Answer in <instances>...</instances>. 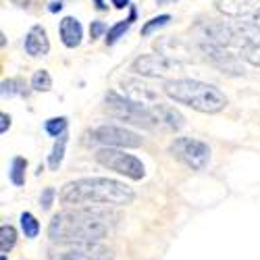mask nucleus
Masks as SVG:
<instances>
[{
	"instance_id": "nucleus-7",
	"label": "nucleus",
	"mask_w": 260,
	"mask_h": 260,
	"mask_svg": "<svg viewBox=\"0 0 260 260\" xmlns=\"http://www.w3.org/2000/svg\"><path fill=\"white\" fill-rule=\"evenodd\" d=\"M90 140L94 144H102L104 148H140L144 140L127 127L117 125H100L90 132Z\"/></svg>"
},
{
	"instance_id": "nucleus-25",
	"label": "nucleus",
	"mask_w": 260,
	"mask_h": 260,
	"mask_svg": "<svg viewBox=\"0 0 260 260\" xmlns=\"http://www.w3.org/2000/svg\"><path fill=\"white\" fill-rule=\"evenodd\" d=\"M17 94H25L23 90V81L21 79H5L3 81V98H11V96H17Z\"/></svg>"
},
{
	"instance_id": "nucleus-4",
	"label": "nucleus",
	"mask_w": 260,
	"mask_h": 260,
	"mask_svg": "<svg viewBox=\"0 0 260 260\" xmlns=\"http://www.w3.org/2000/svg\"><path fill=\"white\" fill-rule=\"evenodd\" d=\"M104 111L125 123H132L144 129H154L152 127V117H150V106H142L138 102H132L129 98L117 94V92H108L104 96Z\"/></svg>"
},
{
	"instance_id": "nucleus-6",
	"label": "nucleus",
	"mask_w": 260,
	"mask_h": 260,
	"mask_svg": "<svg viewBox=\"0 0 260 260\" xmlns=\"http://www.w3.org/2000/svg\"><path fill=\"white\" fill-rule=\"evenodd\" d=\"M169 152L173 158H177L191 171H204L210 162L208 144L193 138H175L169 146Z\"/></svg>"
},
{
	"instance_id": "nucleus-34",
	"label": "nucleus",
	"mask_w": 260,
	"mask_h": 260,
	"mask_svg": "<svg viewBox=\"0 0 260 260\" xmlns=\"http://www.w3.org/2000/svg\"><path fill=\"white\" fill-rule=\"evenodd\" d=\"M252 23H254V25L258 27V31H260V9L254 13V17H252Z\"/></svg>"
},
{
	"instance_id": "nucleus-33",
	"label": "nucleus",
	"mask_w": 260,
	"mask_h": 260,
	"mask_svg": "<svg viewBox=\"0 0 260 260\" xmlns=\"http://www.w3.org/2000/svg\"><path fill=\"white\" fill-rule=\"evenodd\" d=\"M111 3L115 5V9H125V7H129V0H111Z\"/></svg>"
},
{
	"instance_id": "nucleus-28",
	"label": "nucleus",
	"mask_w": 260,
	"mask_h": 260,
	"mask_svg": "<svg viewBox=\"0 0 260 260\" xmlns=\"http://www.w3.org/2000/svg\"><path fill=\"white\" fill-rule=\"evenodd\" d=\"M104 34H108L106 23H102V21H92V23H90V36H92V40L102 38Z\"/></svg>"
},
{
	"instance_id": "nucleus-3",
	"label": "nucleus",
	"mask_w": 260,
	"mask_h": 260,
	"mask_svg": "<svg viewBox=\"0 0 260 260\" xmlns=\"http://www.w3.org/2000/svg\"><path fill=\"white\" fill-rule=\"evenodd\" d=\"M162 92L167 98L175 100L177 104H185L193 111L208 115L221 113L227 106V96L219 88L198 79H171L165 83Z\"/></svg>"
},
{
	"instance_id": "nucleus-29",
	"label": "nucleus",
	"mask_w": 260,
	"mask_h": 260,
	"mask_svg": "<svg viewBox=\"0 0 260 260\" xmlns=\"http://www.w3.org/2000/svg\"><path fill=\"white\" fill-rule=\"evenodd\" d=\"M11 127V117L7 113L0 115V134H7V129Z\"/></svg>"
},
{
	"instance_id": "nucleus-32",
	"label": "nucleus",
	"mask_w": 260,
	"mask_h": 260,
	"mask_svg": "<svg viewBox=\"0 0 260 260\" xmlns=\"http://www.w3.org/2000/svg\"><path fill=\"white\" fill-rule=\"evenodd\" d=\"M11 3L17 5V7H21V9H27L31 5V0H11Z\"/></svg>"
},
{
	"instance_id": "nucleus-27",
	"label": "nucleus",
	"mask_w": 260,
	"mask_h": 260,
	"mask_svg": "<svg viewBox=\"0 0 260 260\" xmlns=\"http://www.w3.org/2000/svg\"><path fill=\"white\" fill-rule=\"evenodd\" d=\"M54 196H56L54 187H46L44 191H42V196H40V206H42V210H50V206H52V202H54Z\"/></svg>"
},
{
	"instance_id": "nucleus-37",
	"label": "nucleus",
	"mask_w": 260,
	"mask_h": 260,
	"mask_svg": "<svg viewBox=\"0 0 260 260\" xmlns=\"http://www.w3.org/2000/svg\"><path fill=\"white\" fill-rule=\"evenodd\" d=\"M0 260H7V254H3V258H0Z\"/></svg>"
},
{
	"instance_id": "nucleus-31",
	"label": "nucleus",
	"mask_w": 260,
	"mask_h": 260,
	"mask_svg": "<svg viewBox=\"0 0 260 260\" xmlns=\"http://www.w3.org/2000/svg\"><path fill=\"white\" fill-rule=\"evenodd\" d=\"M60 9H62V3H60V0H54V3H50V7H48L50 13H56V11H60Z\"/></svg>"
},
{
	"instance_id": "nucleus-8",
	"label": "nucleus",
	"mask_w": 260,
	"mask_h": 260,
	"mask_svg": "<svg viewBox=\"0 0 260 260\" xmlns=\"http://www.w3.org/2000/svg\"><path fill=\"white\" fill-rule=\"evenodd\" d=\"M175 69H179V62L165 54H142L132 62V71L142 77L162 79L169 77Z\"/></svg>"
},
{
	"instance_id": "nucleus-30",
	"label": "nucleus",
	"mask_w": 260,
	"mask_h": 260,
	"mask_svg": "<svg viewBox=\"0 0 260 260\" xmlns=\"http://www.w3.org/2000/svg\"><path fill=\"white\" fill-rule=\"evenodd\" d=\"M60 260H81V254H79L77 250H75V252H67Z\"/></svg>"
},
{
	"instance_id": "nucleus-18",
	"label": "nucleus",
	"mask_w": 260,
	"mask_h": 260,
	"mask_svg": "<svg viewBox=\"0 0 260 260\" xmlns=\"http://www.w3.org/2000/svg\"><path fill=\"white\" fill-rule=\"evenodd\" d=\"M67 142H69V136H67V134H62L60 138H56V142H54V146H52V152H50V156H48V167H50L52 171H56V169L60 167V162H62V158H64V148H67Z\"/></svg>"
},
{
	"instance_id": "nucleus-14",
	"label": "nucleus",
	"mask_w": 260,
	"mask_h": 260,
	"mask_svg": "<svg viewBox=\"0 0 260 260\" xmlns=\"http://www.w3.org/2000/svg\"><path fill=\"white\" fill-rule=\"evenodd\" d=\"M58 34H60V42L67 48H77L81 44V38H83V29L81 23L75 17H64L58 25Z\"/></svg>"
},
{
	"instance_id": "nucleus-22",
	"label": "nucleus",
	"mask_w": 260,
	"mask_h": 260,
	"mask_svg": "<svg viewBox=\"0 0 260 260\" xmlns=\"http://www.w3.org/2000/svg\"><path fill=\"white\" fill-rule=\"evenodd\" d=\"M67 127H69L67 117H52V119H48L44 123L46 134L52 136V138H60L62 134H67Z\"/></svg>"
},
{
	"instance_id": "nucleus-23",
	"label": "nucleus",
	"mask_w": 260,
	"mask_h": 260,
	"mask_svg": "<svg viewBox=\"0 0 260 260\" xmlns=\"http://www.w3.org/2000/svg\"><path fill=\"white\" fill-rule=\"evenodd\" d=\"M31 88H34L36 92H48V90L52 88V77H50V73H48L46 69H38V71L34 73V77H31Z\"/></svg>"
},
{
	"instance_id": "nucleus-19",
	"label": "nucleus",
	"mask_w": 260,
	"mask_h": 260,
	"mask_svg": "<svg viewBox=\"0 0 260 260\" xmlns=\"http://www.w3.org/2000/svg\"><path fill=\"white\" fill-rule=\"evenodd\" d=\"M25 169H27V160L21 158V156H15L11 160V171H9V177H11V183L21 187L25 183Z\"/></svg>"
},
{
	"instance_id": "nucleus-16",
	"label": "nucleus",
	"mask_w": 260,
	"mask_h": 260,
	"mask_svg": "<svg viewBox=\"0 0 260 260\" xmlns=\"http://www.w3.org/2000/svg\"><path fill=\"white\" fill-rule=\"evenodd\" d=\"M75 250L81 254V258H88V260H113L115 258L113 252L108 250L106 246H102L100 242H96V244H83V246H77Z\"/></svg>"
},
{
	"instance_id": "nucleus-11",
	"label": "nucleus",
	"mask_w": 260,
	"mask_h": 260,
	"mask_svg": "<svg viewBox=\"0 0 260 260\" xmlns=\"http://www.w3.org/2000/svg\"><path fill=\"white\" fill-rule=\"evenodd\" d=\"M150 117H152V127L162 129V132H179L185 125V119L177 108H173L171 104H162V102L150 106Z\"/></svg>"
},
{
	"instance_id": "nucleus-12",
	"label": "nucleus",
	"mask_w": 260,
	"mask_h": 260,
	"mask_svg": "<svg viewBox=\"0 0 260 260\" xmlns=\"http://www.w3.org/2000/svg\"><path fill=\"white\" fill-rule=\"evenodd\" d=\"M121 90H123L125 98H129L132 102H138L142 106H154V104L160 102L158 92L150 88L148 83H142L138 79H125V81H121Z\"/></svg>"
},
{
	"instance_id": "nucleus-1",
	"label": "nucleus",
	"mask_w": 260,
	"mask_h": 260,
	"mask_svg": "<svg viewBox=\"0 0 260 260\" xmlns=\"http://www.w3.org/2000/svg\"><path fill=\"white\" fill-rule=\"evenodd\" d=\"M117 216L98 206H77L56 212L48 225V237L54 244H96L113 231Z\"/></svg>"
},
{
	"instance_id": "nucleus-26",
	"label": "nucleus",
	"mask_w": 260,
	"mask_h": 260,
	"mask_svg": "<svg viewBox=\"0 0 260 260\" xmlns=\"http://www.w3.org/2000/svg\"><path fill=\"white\" fill-rule=\"evenodd\" d=\"M242 56L254 64V67H260V42H256V44H248L242 48Z\"/></svg>"
},
{
	"instance_id": "nucleus-24",
	"label": "nucleus",
	"mask_w": 260,
	"mask_h": 260,
	"mask_svg": "<svg viewBox=\"0 0 260 260\" xmlns=\"http://www.w3.org/2000/svg\"><path fill=\"white\" fill-rule=\"evenodd\" d=\"M169 21H171V15H158V17H152V19L148 21V23H144V27H142V36H144V38H146V36H152L156 29L169 25Z\"/></svg>"
},
{
	"instance_id": "nucleus-2",
	"label": "nucleus",
	"mask_w": 260,
	"mask_h": 260,
	"mask_svg": "<svg viewBox=\"0 0 260 260\" xmlns=\"http://www.w3.org/2000/svg\"><path fill=\"white\" fill-rule=\"evenodd\" d=\"M58 198L64 206H127L136 193L123 181L108 177H83L64 183Z\"/></svg>"
},
{
	"instance_id": "nucleus-10",
	"label": "nucleus",
	"mask_w": 260,
	"mask_h": 260,
	"mask_svg": "<svg viewBox=\"0 0 260 260\" xmlns=\"http://www.w3.org/2000/svg\"><path fill=\"white\" fill-rule=\"evenodd\" d=\"M198 31L206 44H214V46H221V48H227L237 42L235 29L221 23V21H204V23L198 25Z\"/></svg>"
},
{
	"instance_id": "nucleus-20",
	"label": "nucleus",
	"mask_w": 260,
	"mask_h": 260,
	"mask_svg": "<svg viewBox=\"0 0 260 260\" xmlns=\"http://www.w3.org/2000/svg\"><path fill=\"white\" fill-rule=\"evenodd\" d=\"M17 244V229L13 225H3L0 227V252L7 254L15 248Z\"/></svg>"
},
{
	"instance_id": "nucleus-21",
	"label": "nucleus",
	"mask_w": 260,
	"mask_h": 260,
	"mask_svg": "<svg viewBox=\"0 0 260 260\" xmlns=\"http://www.w3.org/2000/svg\"><path fill=\"white\" fill-rule=\"evenodd\" d=\"M19 221H21V231L25 233V237L34 240V237L40 235V223H38V219L31 212H21Z\"/></svg>"
},
{
	"instance_id": "nucleus-5",
	"label": "nucleus",
	"mask_w": 260,
	"mask_h": 260,
	"mask_svg": "<svg viewBox=\"0 0 260 260\" xmlns=\"http://www.w3.org/2000/svg\"><path fill=\"white\" fill-rule=\"evenodd\" d=\"M96 160L102 167L119 173V175H125L129 179H134V181H138L146 175L144 162L134 154H127L121 148H100L96 152Z\"/></svg>"
},
{
	"instance_id": "nucleus-9",
	"label": "nucleus",
	"mask_w": 260,
	"mask_h": 260,
	"mask_svg": "<svg viewBox=\"0 0 260 260\" xmlns=\"http://www.w3.org/2000/svg\"><path fill=\"white\" fill-rule=\"evenodd\" d=\"M200 50H202L204 58L212 64V67L219 69V71H223L227 75H244L242 60L237 58L235 54H231L227 48H221V46H214V44H206V42H202Z\"/></svg>"
},
{
	"instance_id": "nucleus-17",
	"label": "nucleus",
	"mask_w": 260,
	"mask_h": 260,
	"mask_svg": "<svg viewBox=\"0 0 260 260\" xmlns=\"http://www.w3.org/2000/svg\"><path fill=\"white\" fill-rule=\"evenodd\" d=\"M136 9L132 7V13H129V17L127 19H123V21H119V23H115L111 29H108V34H106V44L108 46H113V44H117V42L125 36V31L129 29V27H132V23H134V21H136Z\"/></svg>"
},
{
	"instance_id": "nucleus-36",
	"label": "nucleus",
	"mask_w": 260,
	"mask_h": 260,
	"mask_svg": "<svg viewBox=\"0 0 260 260\" xmlns=\"http://www.w3.org/2000/svg\"><path fill=\"white\" fill-rule=\"evenodd\" d=\"M94 5H96V9H98V11H104V9H106L104 0H94Z\"/></svg>"
},
{
	"instance_id": "nucleus-35",
	"label": "nucleus",
	"mask_w": 260,
	"mask_h": 260,
	"mask_svg": "<svg viewBox=\"0 0 260 260\" xmlns=\"http://www.w3.org/2000/svg\"><path fill=\"white\" fill-rule=\"evenodd\" d=\"M175 3H179V0H156V5H158V7H167V5H175Z\"/></svg>"
},
{
	"instance_id": "nucleus-13",
	"label": "nucleus",
	"mask_w": 260,
	"mask_h": 260,
	"mask_svg": "<svg viewBox=\"0 0 260 260\" xmlns=\"http://www.w3.org/2000/svg\"><path fill=\"white\" fill-rule=\"evenodd\" d=\"M23 46L29 56H46L50 52V42H48L46 29L42 25H34L25 36Z\"/></svg>"
},
{
	"instance_id": "nucleus-15",
	"label": "nucleus",
	"mask_w": 260,
	"mask_h": 260,
	"mask_svg": "<svg viewBox=\"0 0 260 260\" xmlns=\"http://www.w3.org/2000/svg\"><path fill=\"white\" fill-rule=\"evenodd\" d=\"M216 9L225 17H244L252 13L254 9L258 11V0H216Z\"/></svg>"
}]
</instances>
